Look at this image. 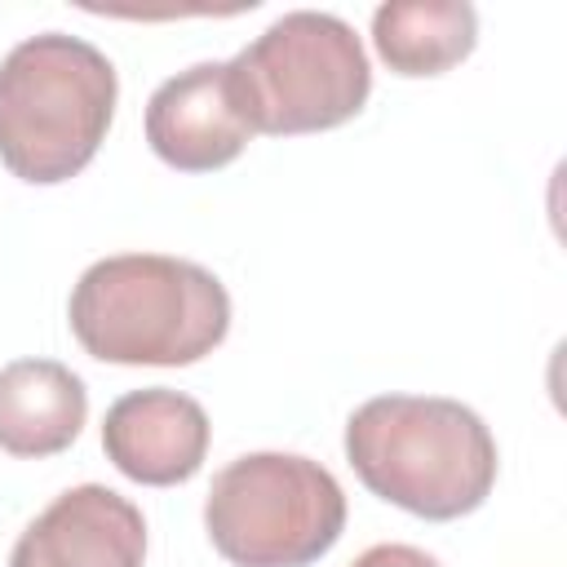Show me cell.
<instances>
[{
    "instance_id": "52a82bcc",
    "label": "cell",
    "mask_w": 567,
    "mask_h": 567,
    "mask_svg": "<svg viewBox=\"0 0 567 567\" xmlns=\"http://www.w3.org/2000/svg\"><path fill=\"white\" fill-rule=\"evenodd\" d=\"M252 128L244 124L226 62H195L164 80L146 102V142L177 173H213L226 168Z\"/></svg>"
},
{
    "instance_id": "7a4b0ae2",
    "label": "cell",
    "mask_w": 567,
    "mask_h": 567,
    "mask_svg": "<svg viewBox=\"0 0 567 567\" xmlns=\"http://www.w3.org/2000/svg\"><path fill=\"white\" fill-rule=\"evenodd\" d=\"M346 461L372 496L430 523L474 514L496 483L492 430L443 394H377L354 408Z\"/></svg>"
},
{
    "instance_id": "5b68a950",
    "label": "cell",
    "mask_w": 567,
    "mask_h": 567,
    "mask_svg": "<svg viewBox=\"0 0 567 567\" xmlns=\"http://www.w3.org/2000/svg\"><path fill=\"white\" fill-rule=\"evenodd\" d=\"M204 527L230 567H310L346 532V492L310 456L248 452L213 474Z\"/></svg>"
},
{
    "instance_id": "8fae6325",
    "label": "cell",
    "mask_w": 567,
    "mask_h": 567,
    "mask_svg": "<svg viewBox=\"0 0 567 567\" xmlns=\"http://www.w3.org/2000/svg\"><path fill=\"white\" fill-rule=\"evenodd\" d=\"M350 567H439V558L416 545H372Z\"/></svg>"
},
{
    "instance_id": "9c48e42d",
    "label": "cell",
    "mask_w": 567,
    "mask_h": 567,
    "mask_svg": "<svg viewBox=\"0 0 567 567\" xmlns=\"http://www.w3.org/2000/svg\"><path fill=\"white\" fill-rule=\"evenodd\" d=\"M89 421L84 381L58 359H13L0 368V452L44 461L66 452Z\"/></svg>"
},
{
    "instance_id": "30bf717a",
    "label": "cell",
    "mask_w": 567,
    "mask_h": 567,
    "mask_svg": "<svg viewBox=\"0 0 567 567\" xmlns=\"http://www.w3.org/2000/svg\"><path fill=\"white\" fill-rule=\"evenodd\" d=\"M372 44L394 75H443L478 44V13L465 0H390L372 13Z\"/></svg>"
},
{
    "instance_id": "ba28073f",
    "label": "cell",
    "mask_w": 567,
    "mask_h": 567,
    "mask_svg": "<svg viewBox=\"0 0 567 567\" xmlns=\"http://www.w3.org/2000/svg\"><path fill=\"white\" fill-rule=\"evenodd\" d=\"M102 447L124 478L173 487L199 474L208 456V416L182 390H133L106 408Z\"/></svg>"
},
{
    "instance_id": "6da1fadb",
    "label": "cell",
    "mask_w": 567,
    "mask_h": 567,
    "mask_svg": "<svg viewBox=\"0 0 567 567\" xmlns=\"http://www.w3.org/2000/svg\"><path fill=\"white\" fill-rule=\"evenodd\" d=\"M66 319L84 354L102 363L186 368L226 341L230 292L199 261L120 252L80 275Z\"/></svg>"
},
{
    "instance_id": "277c9868",
    "label": "cell",
    "mask_w": 567,
    "mask_h": 567,
    "mask_svg": "<svg viewBox=\"0 0 567 567\" xmlns=\"http://www.w3.org/2000/svg\"><path fill=\"white\" fill-rule=\"evenodd\" d=\"M226 80L244 124L266 137L337 128L372 93V66L354 27L319 9L275 18L226 62Z\"/></svg>"
},
{
    "instance_id": "3957f363",
    "label": "cell",
    "mask_w": 567,
    "mask_h": 567,
    "mask_svg": "<svg viewBox=\"0 0 567 567\" xmlns=\"http://www.w3.org/2000/svg\"><path fill=\"white\" fill-rule=\"evenodd\" d=\"M120 80L111 58L66 31H40L0 62V164L31 182L75 177L102 146Z\"/></svg>"
},
{
    "instance_id": "8992f818",
    "label": "cell",
    "mask_w": 567,
    "mask_h": 567,
    "mask_svg": "<svg viewBox=\"0 0 567 567\" xmlns=\"http://www.w3.org/2000/svg\"><path fill=\"white\" fill-rule=\"evenodd\" d=\"M146 563V518L142 509L102 487L80 483L66 487L44 514H35L9 567H142Z\"/></svg>"
}]
</instances>
